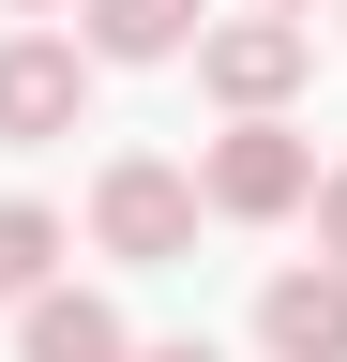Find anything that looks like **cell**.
I'll use <instances>...</instances> for the list:
<instances>
[{"label":"cell","instance_id":"1","mask_svg":"<svg viewBox=\"0 0 347 362\" xmlns=\"http://www.w3.org/2000/svg\"><path fill=\"white\" fill-rule=\"evenodd\" d=\"M302 197H317V151H302L287 121H227L196 151V211H227V226H287Z\"/></svg>","mask_w":347,"mask_h":362},{"label":"cell","instance_id":"2","mask_svg":"<svg viewBox=\"0 0 347 362\" xmlns=\"http://www.w3.org/2000/svg\"><path fill=\"white\" fill-rule=\"evenodd\" d=\"M91 242H106V257H136V272L196 257V166H166V151H121V166L91 181Z\"/></svg>","mask_w":347,"mask_h":362},{"label":"cell","instance_id":"3","mask_svg":"<svg viewBox=\"0 0 347 362\" xmlns=\"http://www.w3.org/2000/svg\"><path fill=\"white\" fill-rule=\"evenodd\" d=\"M196 76H211V106H227V121H287V90L317 76V30L227 16V30H196Z\"/></svg>","mask_w":347,"mask_h":362},{"label":"cell","instance_id":"4","mask_svg":"<svg viewBox=\"0 0 347 362\" xmlns=\"http://www.w3.org/2000/svg\"><path fill=\"white\" fill-rule=\"evenodd\" d=\"M76 106H91V61H76L61 30H16V45H0V151L76 136Z\"/></svg>","mask_w":347,"mask_h":362},{"label":"cell","instance_id":"5","mask_svg":"<svg viewBox=\"0 0 347 362\" xmlns=\"http://www.w3.org/2000/svg\"><path fill=\"white\" fill-rule=\"evenodd\" d=\"M257 347L272 362H347V272H272V287H257Z\"/></svg>","mask_w":347,"mask_h":362},{"label":"cell","instance_id":"6","mask_svg":"<svg viewBox=\"0 0 347 362\" xmlns=\"http://www.w3.org/2000/svg\"><path fill=\"white\" fill-rule=\"evenodd\" d=\"M16 362H136V332H121V302L46 287V302H16Z\"/></svg>","mask_w":347,"mask_h":362},{"label":"cell","instance_id":"7","mask_svg":"<svg viewBox=\"0 0 347 362\" xmlns=\"http://www.w3.org/2000/svg\"><path fill=\"white\" fill-rule=\"evenodd\" d=\"M76 61H182L196 45V0H76Z\"/></svg>","mask_w":347,"mask_h":362},{"label":"cell","instance_id":"8","mask_svg":"<svg viewBox=\"0 0 347 362\" xmlns=\"http://www.w3.org/2000/svg\"><path fill=\"white\" fill-rule=\"evenodd\" d=\"M46 257H61V211L46 197H0V302H46Z\"/></svg>","mask_w":347,"mask_h":362},{"label":"cell","instance_id":"9","mask_svg":"<svg viewBox=\"0 0 347 362\" xmlns=\"http://www.w3.org/2000/svg\"><path fill=\"white\" fill-rule=\"evenodd\" d=\"M302 211H317V272H347V166H332V181H317Z\"/></svg>","mask_w":347,"mask_h":362},{"label":"cell","instance_id":"10","mask_svg":"<svg viewBox=\"0 0 347 362\" xmlns=\"http://www.w3.org/2000/svg\"><path fill=\"white\" fill-rule=\"evenodd\" d=\"M136 362H211V347H196V332H182V347H136Z\"/></svg>","mask_w":347,"mask_h":362},{"label":"cell","instance_id":"11","mask_svg":"<svg viewBox=\"0 0 347 362\" xmlns=\"http://www.w3.org/2000/svg\"><path fill=\"white\" fill-rule=\"evenodd\" d=\"M257 16H287V30H302V0H257Z\"/></svg>","mask_w":347,"mask_h":362},{"label":"cell","instance_id":"12","mask_svg":"<svg viewBox=\"0 0 347 362\" xmlns=\"http://www.w3.org/2000/svg\"><path fill=\"white\" fill-rule=\"evenodd\" d=\"M16 16H46V0H16Z\"/></svg>","mask_w":347,"mask_h":362}]
</instances>
